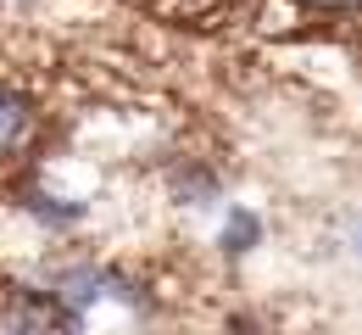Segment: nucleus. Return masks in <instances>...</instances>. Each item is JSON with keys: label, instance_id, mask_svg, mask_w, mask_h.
Segmentation results:
<instances>
[{"label": "nucleus", "instance_id": "obj_1", "mask_svg": "<svg viewBox=\"0 0 362 335\" xmlns=\"http://www.w3.org/2000/svg\"><path fill=\"white\" fill-rule=\"evenodd\" d=\"M28 129H34V106L23 96H11V90H0V157H11L28 140Z\"/></svg>", "mask_w": 362, "mask_h": 335}, {"label": "nucleus", "instance_id": "obj_3", "mask_svg": "<svg viewBox=\"0 0 362 335\" xmlns=\"http://www.w3.org/2000/svg\"><path fill=\"white\" fill-rule=\"evenodd\" d=\"M307 6H317V11H351L357 0H307Z\"/></svg>", "mask_w": 362, "mask_h": 335}, {"label": "nucleus", "instance_id": "obj_2", "mask_svg": "<svg viewBox=\"0 0 362 335\" xmlns=\"http://www.w3.org/2000/svg\"><path fill=\"white\" fill-rule=\"evenodd\" d=\"M251 240H257V218H251V212H234L228 229H223V246H228V251H245Z\"/></svg>", "mask_w": 362, "mask_h": 335}]
</instances>
